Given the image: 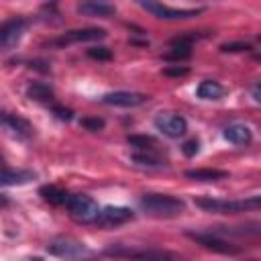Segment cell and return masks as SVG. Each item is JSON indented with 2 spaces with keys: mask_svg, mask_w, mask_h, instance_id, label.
Wrapping results in <instances>:
<instances>
[{
  "mask_svg": "<svg viewBox=\"0 0 261 261\" xmlns=\"http://www.w3.org/2000/svg\"><path fill=\"white\" fill-rule=\"evenodd\" d=\"M196 206L206 212H216V214H239V212H249V210H261V196H249L243 200L198 198Z\"/></svg>",
  "mask_w": 261,
  "mask_h": 261,
  "instance_id": "obj_1",
  "label": "cell"
},
{
  "mask_svg": "<svg viewBox=\"0 0 261 261\" xmlns=\"http://www.w3.org/2000/svg\"><path fill=\"white\" fill-rule=\"evenodd\" d=\"M139 206L151 216H165V218L179 216L186 210L184 200L167 194H147L139 200Z\"/></svg>",
  "mask_w": 261,
  "mask_h": 261,
  "instance_id": "obj_2",
  "label": "cell"
},
{
  "mask_svg": "<svg viewBox=\"0 0 261 261\" xmlns=\"http://www.w3.org/2000/svg\"><path fill=\"white\" fill-rule=\"evenodd\" d=\"M104 255L128 259V261H177V257L169 251L147 249V247H128V245H112L104 251Z\"/></svg>",
  "mask_w": 261,
  "mask_h": 261,
  "instance_id": "obj_3",
  "label": "cell"
},
{
  "mask_svg": "<svg viewBox=\"0 0 261 261\" xmlns=\"http://www.w3.org/2000/svg\"><path fill=\"white\" fill-rule=\"evenodd\" d=\"M67 210L71 214L73 220L82 222V224H92V222H98L100 218V212L102 208L98 206V202L86 194H75V196H69L67 200Z\"/></svg>",
  "mask_w": 261,
  "mask_h": 261,
  "instance_id": "obj_4",
  "label": "cell"
},
{
  "mask_svg": "<svg viewBox=\"0 0 261 261\" xmlns=\"http://www.w3.org/2000/svg\"><path fill=\"white\" fill-rule=\"evenodd\" d=\"M47 253L61 257V259H80L84 255H88V249L84 243L71 239V237H57L53 241H49L47 245Z\"/></svg>",
  "mask_w": 261,
  "mask_h": 261,
  "instance_id": "obj_5",
  "label": "cell"
},
{
  "mask_svg": "<svg viewBox=\"0 0 261 261\" xmlns=\"http://www.w3.org/2000/svg\"><path fill=\"white\" fill-rule=\"evenodd\" d=\"M155 128L169 139H179L188 130V120L175 112H161L155 116Z\"/></svg>",
  "mask_w": 261,
  "mask_h": 261,
  "instance_id": "obj_6",
  "label": "cell"
},
{
  "mask_svg": "<svg viewBox=\"0 0 261 261\" xmlns=\"http://www.w3.org/2000/svg\"><path fill=\"white\" fill-rule=\"evenodd\" d=\"M141 8L149 10L155 18H163V20H179V18H192L198 12H202V8H169L165 4L159 2H141Z\"/></svg>",
  "mask_w": 261,
  "mask_h": 261,
  "instance_id": "obj_7",
  "label": "cell"
},
{
  "mask_svg": "<svg viewBox=\"0 0 261 261\" xmlns=\"http://www.w3.org/2000/svg\"><path fill=\"white\" fill-rule=\"evenodd\" d=\"M188 237L192 241H196L198 245H202L204 249L220 253V255H237L239 253V247H234L232 243H228V241H224L212 232H188Z\"/></svg>",
  "mask_w": 261,
  "mask_h": 261,
  "instance_id": "obj_8",
  "label": "cell"
},
{
  "mask_svg": "<svg viewBox=\"0 0 261 261\" xmlns=\"http://www.w3.org/2000/svg\"><path fill=\"white\" fill-rule=\"evenodd\" d=\"M133 218H135L133 210L126 208V206H106V208H102L100 218H98L96 224L102 226V228H114V226H120V224L133 220Z\"/></svg>",
  "mask_w": 261,
  "mask_h": 261,
  "instance_id": "obj_9",
  "label": "cell"
},
{
  "mask_svg": "<svg viewBox=\"0 0 261 261\" xmlns=\"http://www.w3.org/2000/svg\"><path fill=\"white\" fill-rule=\"evenodd\" d=\"M147 100L145 94L141 92H126V90H118V92H110V94H104L102 96V102L104 104H110V106H122V108H133V106H139Z\"/></svg>",
  "mask_w": 261,
  "mask_h": 261,
  "instance_id": "obj_10",
  "label": "cell"
},
{
  "mask_svg": "<svg viewBox=\"0 0 261 261\" xmlns=\"http://www.w3.org/2000/svg\"><path fill=\"white\" fill-rule=\"evenodd\" d=\"M24 27H27V22L22 18H10V20H6L2 24V29H0V45L4 49L14 47L18 43V39L22 37Z\"/></svg>",
  "mask_w": 261,
  "mask_h": 261,
  "instance_id": "obj_11",
  "label": "cell"
},
{
  "mask_svg": "<svg viewBox=\"0 0 261 261\" xmlns=\"http://www.w3.org/2000/svg\"><path fill=\"white\" fill-rule=\"evenodd\" d=\"M106 37L104 29H75L65 33L63 37H59L55 41V45L63 47V45H71V43H84V41H100Z\"/></svg>",
  "mask_w": 261,
  "mask_h": 261,
  "instance_id": "obj_12",
  "label": "cell"
},
{
  "mask_svg": "<svg viewBox=\"0 0 261 261\" xmlns=\"http://www.w3.org/2000/svg\"><path fill=\"white\" fill-rule=\"evenodd\" d=\"M2 124H4L6 130H10L12 137H16V139H20V141L31 139V135H33L31 122L24 120V118L18 116V114H8V112H4V114H2Z\"/></svg>",
  "mask_w": 261,
  "mask_h": 261,
  "instance_id": "obj_13",
  "label": "cell"
},
{
  "mask_svg": "<svg viewBox=\"0 0 261 261\" xmlns=\"http://www.w3.org/2000/svg\"><path fill=\"white\" fill-rule=\"evenodd\" d=\"M224 139L237 147H243V145H249L253 141V133L245 124H230L224 128Z\"/></svg>",
  "mask_w": 261,
  "mask_h": 261,
  "instance_id": "obj_14",
  "label": "cell"
},
{
  "mask_svg": "<svg viewBox=\"0 0 261 261\" xmlns=\"http://www.w3.org/2000/svg\"><path fill=\"white\" fill-rule=\"evenodd\" d=\"M77 12L80 14H86V16H112L116 12V8L112 4H106V2H82L77 4Z\"/></svg>",
  "mask_w": 261,
  "mask_h": 261,
  "instance_id": "obj_15",
  "label": "cell"
},
{
  "mask_svg": "<svg viewBox=\"0 0 261 261\" xmlns=\"http://www.w3.org/2000/svg\"><path fill=\"white\" fill-rule=\"evenodd\" d=\"M35 177H37V173L35 171H29V169H10V167H4V171H2V186H20V184H29Z\"/></svg>",
  "mask_w": 261,
  "mask_h": 261,
  "instance_id": "obj_16",
  "label": "cell"
},
{
  "mask_svg": "<svg viewBox=\"0 0 261 261\" xmlns=\"http://www.w3.org/2000/svg\"><path fill=\"white\" fill-rule=\"evenodd\" d=\"M196 96L202 100H220L224 96V88L214 80H204L196 88Z\"/></svg>",
  "mask_w": 261,
  "mask_h": 261,
  "instance_id": "obj_17",
  "label": "cell"
},
{
  "mask_svg": "<svg viewBox=\"0 0 261 261\" xmlns=\"http://www.w3.org/2000/svg\"><path fill=\"white\" fill-rule=\"evenodd\" d=\"M226 175H228V171L210 169V167H204V169H188L186 171V177H190L194 181H218V179H224Z\"/></svg>",
  "mask_w": 261,
  "mask_h": 261,
  "instance_id": "obj_18",
  "label": "cell"
},
{
  "mask_svg": "<svg viewBox=\"0 0 261 261\" xmlns=\"http://www.w3.org/2000/svg\"><path fill=\"white\" fill-rule=\"evenodd\" d=\"M39 194L43 196L45 202H49V204H53V206L67 204V200H69V194H65V192H63L61 188H57V186H43V188L39 190Z\"/></svg>",
  "mask_w": 261,
  "mask_h": 261,
  "instance_id": "obj_19",
  "label": "cell"
},
{
  "mask_svg": "<svg viewBox=\"0 0 261 261\" xmlns=\"http://www.w3.org/2000/svg\"><path fill=\"white\" fill-rule=\"evenodd\" d=\"M27 98H31V100H35V102H51V100H53V90H51L47 84L33 82V84L27 88Z\"/></svg>",
  "mask_w": 261,
  "mask_h": 261,
  "instance_id": "obj_20",
  "label": "cell"
},
{
  "mask_svg": "<svg viewBox=\"0 0 261 261\" xmlns=\"http://www.w3.org/2000/svg\"><path fill=\"white\" fill-rule=\"evenodd\" d=\"M192 55V47H186V45H171V49L163 55L165 59H171V61H181V59H188Z\"/></svg>",
  "mask_w": 261,
  "mask_h": 261,
  "instance_id": "obj_21",
  "label": "cell"
},
{
  "mask_svg": "<svg viewBox=\"0 0 261 261\" xmlns=\"http://www.w3.org/2000/svg\"><path fill=\"white\" fill-rule=\"evenodd\" d=\"M133 161L137 165H145V167H159V165H163L161 159L155 157V155H151V153H135L133 155Z\"/></svg>",
  "mask_w": 261,
  "mask_h": 261,
  "instance_id": "obj_22",
  "label": "cell"
},
{
  "mask_svg": "<svg viewBox=\"0 0 261 261\" xmlns=\"http://www.w3.org/2000/svg\"><path fill=\"white\" fill-rule=\"evenodd\" d=\"M88 57L98 59V61H108V59H112V53L106 47H92V49H88Z\"/></svg>",
  "mask_w": 261,
  "mask_h": 261,
  "instance_id": "obj_23",
  "label": "cell"
},
{
  "mask_svg": "<svg viewBox=\"0 0 261 261\" xmlns=\"http://www.w3.org/2000/svg\"><path fill=\"white\" fill-rule=\"evenodd\" d=\"M128 143H130L135 149H143V151H147V149H151L149 145H153V139H151V137H139V135H133V137H128Z\"/></svg>",
  "mask_w": 261,
  "mask_h": 261,
  "instance_id": "obj_24",
  "label": "cell"
},
{
  "mask_svg": "<svg viewBox=\"0 0 261 261\" xmlns=\"http://www.w3.org/2000/svg\"><path fill=\"white\" fill-rule=\"evenodd\" d=\"M82 126H86L88 130H102L104 120L98 118V116H86V118H82Z\"/></svg>",
  "mask_w": 261,
  "mask_h": 261,
  "instance_id": "obj_25",
  "label": "cell"
},
{
  "mask_svg": "<svg viewBox=\"0 0 261 261\" xmlns=\"http://www.w3.org/2000/svg\"><path fill=\"white\" fill-rule=\"evenodd\" d=\"M181 151H184L186 157H194V155L200 151V143H198L196 139H190V141H186V143L181 145Z\"/></svg>",
  "mask_w": 261,
  "mask_h": 261,
  "instance_id": "obj_26",
  "label": "cell"
},
{
  "mask_svg": "<svg viewBox=\"0 0 261 261\" xmlns=\"http://www.w3.org/2000/svg\"><path fill=\"white\" fill-rule=\"evenodd\" d=\"M220 49L226 51V53H237V51H247V49H251V47H249L247 43H224Z\"/></svg>",
  "mask_w": 261,
  "mask_h": 261,
  "instance_id": "obj_27",
  "label": "cell"
},
{
  "mask_svg": "<svg viewBox=\"0 0 261 261\" xmlns=\"http://www.w3.org/2000/svg\"><path fill=\"white\" fill-rule=\"evenodd\" d=\"M51 110H53V114L59 118V120H71V110H67V108H63V106H51Z\"/></svg>",
  "mask_w": 261,
  "mask_h": 261,
  "instance_id": "obj_28",
  "label": "cell"
},
{
  "mask_svg": "<svg viewBox=\"0 0 261 261\" xmlns=\"http://www.w3.org/2000/svg\"><path fill=\"white\" fill-rule=\"evenodd\" d=\"M163 73H165V75H186V73H188V67H179V65H175V67H165Z\"/></svg>",
  "mask_w": 261,
  "mask_h": 261,
  "instance_id": "obj_29",
  "label": "cell"
},
{
  "mask_svg": "<svg viewBox=\"0 0 261 261\" xmlns=\"http://www.w3.org/2000/svg\"><path fill=\"white\" fill-rule=\"evenodd\" d=\"M251 96H253V100H255L257 104H261V84L253 86V90H251Z\"/></svg>",
  "mask_w": 261,
  "mask_h": 261,
  "instance_id": "obj_30",
  "label": "cell"
},
{
  "mask_svg": "<svg viewBox=\"0 0 261 261\" xmlns=\"http://www.w3.org/2000/svg\"><path fill=\"white\" fill-rule=\"evenodd\" d=\"M249 261H259V259H249Z\"/></svg>",
  "mask_w": 261,
  "mask_h": 261,
  "instance_id": "obj_31",
  "label": "cell"
}]
</instances>
